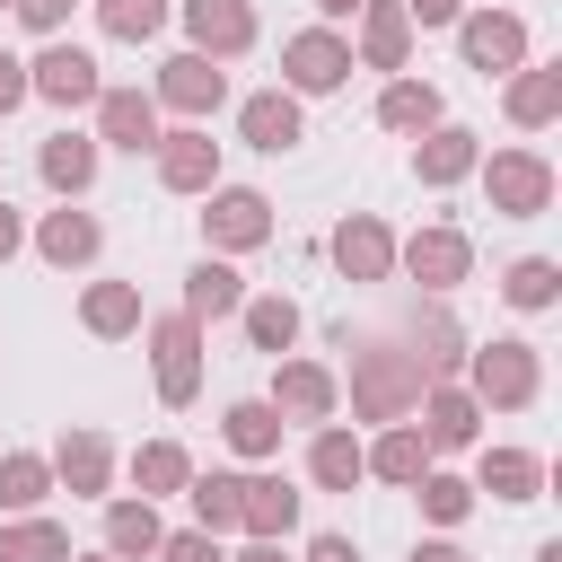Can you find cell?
<instances>
[{
  "mask_svg": "<svg viewBox=\"0 0 562 562\" xmlns=\"http://www.w3.org/2000/svg\"><path fill=\"white\" fill-rule=\"evenodd\" d=\"M35 70H44V97H61V105L70 97H97V61L88 53H44Z\"/></svg>",
  "mask_w": 562,
  "mask_h": 562,
  "instance_id": "cell-1",
  "label": "cell"
},
{
  "mask_svg": "<svg viewBox=\"0 0 562 562\" xmlns=\"http://www.w3.org/2000/svg\"><path fill=\"white\" fill-rule=\"evenodd\" d=\"M193 35H202V44H220V53H237L255 26H246V9H237V0H193Z\"/></svg>",
  "mask_w": 562,
  "mask_h": 562,
  "instance_id": "cell-2",
  "label": "cell"
},
{
  "mask_svg": "<svg viewBox=\"0 0 562 562\" xmlns=\"http://www.w3.org/2000/svg\"><path fill=\"white\" fill-rule=\"evenodd\" d=\"M246 140H255V149H290V140H299V114H290L281 97H255V105H246Z\"/></svg>",
  "mask_w": 562,
  "mask_h": 562,
  "instance_id": "cell-3",
  "label": "cell"
},
{
  "mask_svg": "<svg viewBox=\"0 0 562 562\" xmlns=\"http://www.w3.org/2000/svg\"><path fill=\"white\" fill-rule=\"evenodd\" d=\"M290 79H299V88H334V79H342V53H334L325 35H307V44H290Z\"/></svg>",
  "mask_w": 562,
  "mask_h": 562,
  "instance_id": "cell-4",
  "label": "cell"
},
{
  "mask_svg": "<svg viewBox=\"0 0 562 562\" xmlns=\"http://www.w3.org/2000/svg\"><path fill=\"white\" fill-rule=\"evenodd\" d=\"M465 53H474V61H509V53H518V26H509V18H474V26H465Z\"/></svg>",
  "mask_w": 562,
  "mask_h": 562,
  "instance_id": "cell-5",
  "label": "cell"
},
{
  "mask_svg": "<svg viewBox=\"0 0 562 562\" xmlns=\"http://www.w3.org/2000/svg\"><path fill=\"white\" fill-rule=\"evenodd\" d=\"M167 97H176V105H211V97H220V70H202V61H176V70H167Z\"/></svg>",
  "mask_w": 562,
  "mask_h": 562,
  "instance_id": "cell-6",
  "label": "cell"
},
{
  "mask_svg": "<svg viewBox=\"0 0 562 562\" xmlns=\"http://www.w3.org/2000/svg\"><path fill=\"white\" fill-rule=\"evenodd\" d=\"M105 132H114L123 149H140V140H149V105H140V97H105Z\"/></svg>",
  "mask_w": 562,
  "mask_h": 562,
  "instance_id": "cell-7",
  "label": "cell"
},
{
  "mask_svg": "<svg viewBox=\"0 0 562 562\" xmlns=\"http://www.w3.org/2000/svg\"><path fill=\"white\" fill-rule=\"evenodd\" d=\"M220 237H237V246L263 237V202H255V193H228V202H220Z\"/></svg>",
  "mask_w": 562,
  "mask_h": 562,
  "instance_id": "cell-8",
  "label": "cell"
},
{
  "mask_svg": "<svg viewBox=\"0 0 562 562\" xmlns=\"http://www.w3.org/2000/svg\"><path fill=\"white\" fill-rule=\"evenodd\" d=\"M193 307H202V316H220V307H237V272H220V263H202V272H193Z\"/></svg>",
  "mask_w": 562,
  "mask_h": 562,
  "instance_id": "cell-9",
  "label": "cell"
},
{
  "mask_svg": "<svg viewBox=\"0 0 562 562\" xmlns=\"http://www.w3.org/2000/svg\"><path fill=\"white\" fill-rule=\"evenodd\" d=\"M228 439H237V448H272V439H281V422H272L263 404H237V413H228Z\"/></svg>",
  "mask_w": 562,
  "mask_h": 562,
  "instance_id": "cell-10",
  "label": "cell"
},
{
  "mask_svg": "<svg viewBox=\"0 0 562 562\" xmlns=\"http://www.w3.org/2000/svg\"><path fill=\"white\" fill-rule=\"evenodd\" d=\"M44 176L53 184H88V140H53L44 149Z\"/></svg>",
  "mask_w": 562,
  "mask_h": 562,
  "instance_id": "cell-11",
  "label": "cell"
},
{
  "mask_svg": "<svg viewBox=\"0 0 562 562\" xmlns=\"http://www.w3.org/2000/svg\"><path fill=\"white\" fill-rule=\"evenodd\" d=\"M483 386H492V395H527V360H518V351L501 342V351L483 360Z\"/></svg>",
  "mask_w": 562,
  "mask_h": 562,
  "instance_id": "cell-12",
  "label": "cell"
},
{
  "mask_svg": "<svg viewBox=\"0 0 562 562\" xmlns=\"http://www.w3.org/2000/svg\"><path fill=\"white\" fill-rule=\"evenodd\" d=\"M255 527H290V492H272V483H246V501H237Z\"/></svg>",
  "mask_w": 562,
  "mask_h": 562,
  "instance_id": "cell-13",
  "label": "cell"
},
{
  "mask_svg": "<svg viewBox=\"0 0 562 562\" xmlns=\"http://www.w3.org/2000/svg\"><path fill=\"white\" fill-rule=\"evenodd\" d=\"M0 562H61V536H53V527H26V536L0 544Z\"/></svg>",
  "mask_w": 562,
  "mask_h": 562,
  "instance_id": "cell-14",
  "label": "cell"
},
{
  "mask_svg": "<svg viewBox=\"0 0 562 562\" xmlns=\"http://www.w3.org/2000/svg\"><path fill=\"white\" fill-rule=\"evenodd\" d=\"M202 176H211V149L202 140H176L167 149V184H202Z\"/></svg>",
  "mask_w": 562,
  "mask_h": 562,
  "instance_id": "cell-15",
  "label": "cell"
},
{
  "mask_svg": "<svg viewBox=\"0 0 562 562\" xmlns=\"http://www.w3.org/2000/svg\"><path fill=\"white\" fill-rule=\"evenodd\" d=\"M44 246H53V255H88V246H97V220H70V211H61V220L44 228Z\"/></svg>",
  "mask_w": 562,
  "mask_h": 562,
  "instance_id": "cell-16",
  "label": "cell"
},
{
  "mask_svg": "<svg viewBox=\"0 0 562 562\" xmlns=\"http://www.w3.org/2000/svg\"><path fill=\"white\" fill-rule=\"evenodd\" d=\"M509 299H518V307H544V299H553V263H518V272H509Z\"/></svg>",
  "mask_w": 562,
  "mask_h": 562,
  "instance_id": "cell-17",
  "label": "cell"
},
{
  "mask_svg": "<svg viewBox=\"0 0 562 562\" xmlns=\"http://www.w3.org/2000/svg\"><path fill=\"white\" fill-rule=\"evenodd\" d=\"M114 544H123V553H149V544H158V518H149V509H114Z\"/></svg>",
  "mask_w": 562,
  "mask_h": 562,
  "instance_id": "cell-18",
  "label": "cell"
},
{
  "mask_svg": "<svg viewBox=\"0 0 562 562\" xmlns=\"http://www.w3.org/2000/svg\"><path fill=\"white\" fill-rule=\"evenodd\" d=\"M290 325H299V316H290L281 299H263V307H255V342H263V351H281V342H290Z\"/></svg>",
  "mask_w": 562,
  "mask_h": 562,
  "instance_id": "cell-19",
  "label": "cell"
},
{
  "mask_svg": "<svg viewBox=\"0 0 562 562\" xmlns=\"http://www.w3.org/2000/svg\"><path fill=\"white\" fill-rule=\"evenodd\" d=\"M316 474H325V483H351V474H360V448H351V439H325V448H316Z\"/></svg>",
  "mask_w": 562,
  "mask_h": 562,
  "instance_id": "cell-20",
  "label": "cell"
},
{
  "mask_svg": "<svg viewBox=\"0 0 562 562\" xmlns=\"http://www.w3.org/2000/svg\"><path fill=\"white\" fill-rule=\"evenodd\" d=\"M193 501H202V518H211V527H228V518H237V501H246V483H202Z\"/></svg>",
  "mask_w": 562,
  "mask_h": 562,
  "instance_id": "cell-21",
  "label": "cell"
},
{
  "mask_svg": "<svg viewBox=\"0 0 562 562\" xmlns=\"http://www.w3.org/2000/svg\"><path fill=\"white\" fill-rule=\"evenodd\" d=\"M158 9H167V0H105V18H114L123 35H149V26H158Z\"/></svg>",
  "mask_w": 562,
  "mask_h": 562,
  "instance_id": "cell-22",
  "label": "cell"
},
{
  "mask_svg": "<svg viewBox=\"0 0 562 562\" xmlns=\"http://www.w3.org/2000/svg\"><path fill=\"white\" fill-rule=\"evenodd\" d=\"M88 325H105V334L132 325V290H97V299H88Z\"/></svg>",
  "mask_w": 562,
  "mask_h": 562,
  "instance_id": "cell-23",
  "label": "cell"
},
{
  "mask_svg": "<svg viewBox=\"0 0 562 562\" xmlns=\"http://www.w3.org/2000/svg\"><path fill=\"white\" fill-rule=\"evenodd\" d=\"M35 483H44V465H26V457L0 465V501H35Z\"/></svg>",
  "mask_w": 562,
  "mask_h": 562,
  "instance_id": "cell-24",
  "label": "cell"
},
{
  "mask_svg": "<svg viewBox=\"0 0 562 562\" xmlns=\"http://www.w3.org/2000/svg\"><path fill=\"white\" fill-rule=\"evenodd\" d=\"M386 123H430V88H395L386 97Z\"/></svg>",
  "mask_w": 562,
  "mask_h": 562,
  "instance_id": "cell-25",
  "label": "cell"
},
{
  "mask_svg": "<svg viewBox=\"0 0 562 562\" xmlns=\"http://www.w3.org/2000/svg\"><path fill=\"white\" fill-rule=\"evenodd\" d=\"M501 193H509V202H536V193H544V176H536L527 158H509V167H501Z\"/></svg>",
  "mask_w": 562,
  "mask_h": 562,
  "instance_id": "cell-26",
  "label": "cell"
},
{
  "mask_svg": "<svg viewBox=\"0 0 562 562\" xmlns=\"http://www.w3.org/2000/svg\"><path fill=\"white\" fill-rule=\"evenodd\" d=\"M281 395H290L299 413H316V404H325V378H316V369H290V386H281Z\"/></svg>",
  "mask_w": 562,
  "mask_h": 562,
  "instance_id": "cell-27",
  "label": "cell"
},
{
  "mask_svg": "<svg viewBox=\"0 0 562 562\" xmlns=\"http://www.w3.org/2000/svg\"><path fill=\"white\" fill-rule=\"evenodd\" d=\"M492 483H501V492H527L536 465H527V457H492Z\"/></svg>",
  "mask_w": 562,
  "mask_h": 562,
  "instance_id": "cell-28",
  "label": "cell"
},
{
  "mask_svg": "<svg viewBox=\"0 0 562 562\" xmlns=\"http://www.w3.org/2000/svg\"><path fill=\"white\" fill-rule=\"evenodd\" d=\"M378 465H386V474H413V465H422V448H413V439H386V448H378Z\"/></svg>",
  "mask_w": 562,
  "mask_h": 562,
  "instance_id": "cell-29",
  "label": "cell"
},
{
  "mask_svg": "<svg viewBox=\"0 0 562 562\" xmlns=\"http://www.w3.org/2000/svg\"><path fill=\"white\" fill-rule=\"evenodd\" d=\"M457 167H465V140H457V132H448V140H439V149H430V176H457Z\"/></svg>",
  "mask_w": 562,
  "mask_h": 562,
  "instance_id": "cell-30",
  "label": "cell"
},
{
  "mask_svg": "<svg viewBox=\"0 0 562 562\" xmlns=\"http://www.w3.org/2000/svg\"><path fill=\"white\" fill-rule=\"evenodd\" d=\"M140 474H149V483H176L184 465H176V448H149V457H140Z\"/></svg>",
  "mask_w": 562,
  "mask_h": 562,
  "instance_id": "cell-31",
  "label": "cell"
},
{
  "mask_svg": "<svg viewBox=\"0 0 562 562\" xmlns=\"http://www.w3.org/2000/svg\"><path fill=\"white\" fill-rule=\"evenodd\" d=\"M18 9H26L35 26H61V9H70V0H18Z\"/></svg>",
  "mask_w": 562,
  "mask_h": 562,
  "instance_id": "cell-32",
  "label": "cell"
},
{
  "mask_svg": "<svg viewBox=\"0 0 562 562\" xmlns=\"http://www.w3.org/2000/svg\"><path fill=\"white\" fill-rule=\"evenodd\" d=\"M18 97H26V79H18V61L0 53V105H18Z\"/></svg>",
  "mask_w": 562,
  "mask_h": 562,
  "instance_id": "cell-33",
  "label": "cell"
},
{
  "mask_svg": "<svg viewBox=\"0 0 562 562\" xmlns=\"http://www.w3.org/2000/svg\"><path fill=\"white\" fill-rule=\"evenodd\" d=\"M167 562H211V544H202V536H184V544H167Z\"/></svg>",
  "mask_w": 562,
  "mask_h": 562,
  "instance_id": "cell-34",
  "label": "cell"
},
{
  "mask_svg": "<svg viewBox=\"0 0 562 562\" xmlns=\"http://www.w3.org/2000/svg\"><path fill=\"white\" fill-rule=\"evenodd\" d=\"M316 562H351V544H342V536H325V544H316Z\"/></svg>",
  "mask_w": 562,
  "mask_h": 562,
  "instance_id": "cell-35",
  "label": "cell"
},
{
  "mask_svg": "<svg viewBox=\"0 0 562 562\" xmlns=\"http://www.w3.org/2000/svg\"><path fill=\"white\" fill-rule=\"evenodd\" d=\"M413 562H465V553H448V544H430V553H413Z\"/></svg>",
  "mask_w": 562,
  "mask_h": 562,
  "instance_id": "cell-36",
  "label": "cell"
},
{
  "mask_svg": "<svg viewBox=\"0 0 562 562\" xmlns=\"http://www.w3.org/2000/svg\"><path fill=\"white\" fill-rule=\"evenodd\" d=\"M413 9H422V18H448V9H457V0H413Z\"/></svg>",
  "mask_w": 562,
  "mask_h": 562,
  "instance_id": "cell-37",
  "label": "cell"
},
{
  "mask_svg": "<svg viewBox=\"0 0 562 562\" xmlns=\"http://www.w3.org/2000/svg\"><path fill=\"white\" fill-rule=\"evenodd\" d=\"M246 562H281V553H246Z\"/></svg>",
  "mask_w": 562,
  "mask_h": 562,
  "instance_id": "cell-38",
  "label": "cell"
},
{
  "mask_svg": "<svg viewBox=\"0 0 562 562\" xmlns=\"http://www.w3.org/2000/svg\"><path fill=\"white\" fill-rule=\"evenodd\" d=\"M325 9H360V0H325Z\"/></svg>",
  "mask_w": 562,
  "mask_h": 562,
  "instance_id": "cell-39",
  "label": "cell"
},
{
  "mask_svg": "<svg viewBox=\"0 0 562 562\" xmlns=\"http://www.w3.org/2000/svg\"><path fill=\"white\" fill-rule=\"evenodd\" d=\"M0 246H9V220H0Z\"/></svg>",
  "mask_w": 562,
  "mask_h": 562,
  "instance_id": "cell-40",
  "label": "cell"
}]
</instances>
